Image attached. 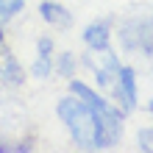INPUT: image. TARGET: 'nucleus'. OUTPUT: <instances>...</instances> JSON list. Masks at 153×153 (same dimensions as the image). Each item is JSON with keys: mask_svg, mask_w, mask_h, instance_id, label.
Instances as JSON below:
<instances>
[{"mask_svg": "<svg viewBox=\"0 0 153 153\" xmlns=\"http://www.w3.org/2000/svg\"><path fill=\"white\" fill-rule=\"evenodd\" d=\"M20 11H25V0H0V22L17 17Z\"/></svg>", "mask_w": 153, "mask_h": 153, "instance_id": "9d476101", "label": "nucleus"}, {"mask_svg": "<svg viewBox=\"0 0 153 153\" xmlns=\"http://www.w3.org/2000/svg\"><path fill=\"white\" fill-rule=\"evenodd\" d=\"M0 84L3 86H22L25 84V70L8 48L0 50Z\"/></svg>", "mask_w": 153, "mask_h": 153, "instance_id": "0eeeda50", "label": "nucleus"}, {"mask_svg": "<svg viewBox=\"0 0 153 153\" xmlns=\"http://www.w3.org/2000/svg\"><path fill=\"white\" fill-rule=\"evenodd\" d=\"M75 70H78L75 53H59L53 61V73H59L61 78H75Z\"/></svg>", "mask_w": 153, "mask_h": 153, "instance_id": "1a4fd4ad", "label": "nucleus"}, {"mask_svg": "<svg viewBox=\"0 0 153 153\" xmlns=\"http://www.w3.org/2000/svg\"><path fill=\"white\" fill-rule=\"evenodd\" d=\"M6 48V31H3V22H0V50Z\"/></svg>", "mask_w": 153, "mask_h": 153, "instance_id": "f8f14e48", "label": "nucleus"}, {"mask_svg": "<svg viewBox=\"0 0 153 153\" xmlns=\"http://www.w3.org/2000/svg\"><path fill=\"white\" fill-rule=\"evenodd\" d=\"M111 95H114V100L123 106L125 114L137 109L139 92H137V73H134V67L120 64V70H117V78H114V86H111Z\"/></svg>", "mask_w": 153, "mask_h": 153, "instance_id": "20e7f679", "label": "nucleus"}, {"mask_svg": "<svg viewBox=\"0 0 153 153\" xmlns=\"http://www.w3.org/2000/svg\"><path fill=\"white\" fill-rule=\"evenodd\" d=\"M39 17L48 25H53V28H70L73 25V14L61 3H56V0H42L39 3Z\"/></svg>", "mask_w": 153, "mask_h": 153, "instance_id": "6e6552de", "label": "nucleus"}, {"mask_svg": "<svg viewBox=\"0 0 153 153\" xmlns=\"http://www.w3.org/2000/svg\"><path fill=\"white\" fill-rule=\"evenodd\" d=\"M120 42L128 53H139V56H153V20L148 17H134L120 25Z\"/></svg>", "mask_w": 153, "mask_h": 153, "instance_id": "7ed1b4c3", "label": "nucleus"}, {"mask_svg": "<svg viewBox=\"0 0 153 153\" xmlns=\"http://www.w3.org/2000/svg\"><path fill=\"white\" fill-rule=\"evenodd\" d=\"M84 45L89 50H95V53H103V50H109V45H111V22L109 20H95V22H89L86 28H84Z\"/></svg>", "mask_w": 153, "mask_h": 153, "instance_id": "39448f33", "label": "nucleus"}, {"mask_svg": "<svg viewBox=\"0 0 153 153\" xmlns=\"http://www.w3.org/2000/svg\"><path fill=\"white\" fill-rule=\"evenodd\" d=\"M70 92L78 95L81 100H84L89 109L95 111V117H97V128H100V150L114 148L117 142H120V137H123L125 111L117 109L109 97H103L97 89H92L89 84H84V81H78V78H70Z\"/></svg>", "mask_w": 153, "mask_h": 153, "instance_id": "f03ea898", "label": "nucleus"}, {"mask_svg": "<svg viewBox=\"0 0 153 153\" xmlns=\"http://www.w3.org/2000/svg\"><path fill=\"white\" fill-rule=\"evenodd\" d=\"M56 114L61 125L67 128L73 145L81 150H100V128H97V117L78 95H67L56 103Z\"/></svg>", "mask_w": 153, "mask_h": 153, "instance_id": "f257e3e1", "label": "nucleus"}, {"mask_svg": "<svg viewBox=\"0 0 153 153\" xmlns=\"http://www.w3.org/2000/svg\"><path fill=\"white\" fill-rule=\"evenodd\" d=\"M53 61H56V56H53V39L50 36H39L36 42V59H33L31 64V75L33 78H50L53 75Z\"/></svg>", "mask_w": 153, "mask_h": 153, "instance_id": "423d86ee", "label": "nucleus"}, {"mask_svg": "<svg viewBox=\"0 0 153 153\" xmlns=\"http://www.w3.org/2000/svg\"><path fill=\"white\" fill-rule=\"evenodd\" d=\"M148 111H150V114H153V100H150V103H148Z\"/></svg>", "mask_w": 153, "mask_h": 153, "instance_id": "ddd939ff", "label": "nucleus"}, {"mask_svg": "<svg viewBox=\"0 0 153 153\" xmlns=\"http://www.w3.org/2000/svg\"><path fill=\"white\" fill-rule=\"evenodd\" d=\"M137 145H139V150L153 153V125H150V128H142V131H139V137H137Z\"/></svg>", "mask_w": 153, "mask_h": 153, "instance_id": "9b49d317", "label": "nucleus"}]
</instances>
